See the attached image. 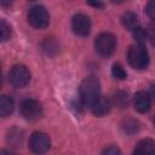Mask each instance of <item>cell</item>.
I'll return each instance as SVG.
<instances>
[{
	"label": "cell",
	"instance_id": "obj_11",
	"mask_svg": "<svg viewBox=\"0 0 155 155\" xmlns=\"http://www.w3.org/2000/svg\"><path fill=\"white\" fill-rule=\"evenodd\" d=\"M110 109H111V102L107 97H99V99L91 107L93 115L99 116V117L107 115L110 111Z\"/></svg>",
	"mask_w": 155,
	"mask_h": 155
},
{
	"label": "cell",
	"instance_id": "obj_23",
	"mask_svg": "<svg viewBox=\"0 0 155 155\" xmlns=\"http://www.w3.org/2000/svg\"><path fill=\"white\" fill-rule=\"evenodd\" d=\"M0 155H15V154H12V153H10V151H7V150L2 149V150L0 151Z\"/></svg>",
	"mask_w": 155,
	"mask_h": 155
},
{
	"label": "cell",
	"instance_id": "obj_10",
	"mask_svg": "<svg viewBox=\"0 0 155 155\" xmlns=\"http://www.w3.org/2000/svg\"><path fill=\"white\" fill-rule=\"evenodd\" d=\"M133 155H155V140L150 138L140 139L133 149Z\"/></svg>",
	"mask_w": 155,
	"mask_h": 155
},
{
	"label": "cell",
	"instance_id": "obj_13",
	"mask_svg": "<svg viewBox=\"0 0 155 155\" xmlns=\"http://www.w3.org/2000/svg\"><path fill=\"white\" fill-rule=\"evenodd\" d=\"M121 22H122L124 27L126 29H130V30H133L134 28L139 27L138 25V17L133 12H125L121 17Z\"/></svg>",
	"mask_w": 155,
	"mask_h": 155
},
{
	"label": "cell",
	"instance_id": "obj_19",
	"mask_svg": "<svg viewBox=\"0 0 155 155\" xmlns=\"http://www.w3.org/2000/svg\"><path fill=\"white\" fill-rule=\"evenodd\" d=\"M145 12L148 17L153 21H155V0H150L145 6Z\"/></svg>",
	"mask_w": 155,
	"mask_h": 155
},
{
	"label": "cell",
	"instance_id": "obj_2",
	"mask_svg": "<svg viewBox=\"0 0 155 155\" xmlns=\"http://www.w3.org/2000/svg\"><path fill=\"white\" fill-rule=\"evenodd\" d=\"M127 61L134 69H145L149 64V53L144 45H132L127 53Z\"/></svg>",
	"mask_w": 155,
	"mask_h": 155
},
{
	"label": "cell",
	"instance_id": "obj_20",
	"mask_svg": "<svg viewBox=\"0 0 155 155\" xmlns=\"http://www.w3.org/2000/svg\"><path fill=\"white\" fill-rule=\"evenodd\" d=\"M102 155H122V153H121V150L117 147L110 145V147H108V148H105L103 150Z\"/></svg>",
	"mask_w": 155,
	"mask_h": 155
},
{
	"label": "cell",
	"instance_id": "obj_1",
	"mask_svg": "<svg viewBox=\"0 0 155 155\" xmlns=\"http://www.w3.org/2000/svg\"><path fill=\"white\" fill-rule=\"evenodd\" d=\"M79 92L82 104L91 108L101 97V82L98 78L93 75L85 78L80 84Z\"/></svg>",
	"mask_w": 155,
	"mask_h": 155
},
{
	"label": "cell",
	"instance_id": "obj_6",
	"mask_svg": "<svg viewBox=\"0 0 155 155\" xmlns=\"http://www.w3.org/2000/svg\"><path fill=\"white\" fill-rule=\"evenodd\" d=\"M21 114L24 116V119L29 121L38 120L42 116V105L36 99H24L21 105Z\"/></svg>",
	"mask_w": 155,
	"mask_h": 155
},
{
	"label": "cell",
	"instance_id": "obj_9",
	"mask_svg": "<svg viewBox=\"0 0 155 155\" xmlns=\"http://www.w3.org/2000/svg\"><path fill=\"white\" fill-rule=\"evenodd\" d=\"M133 103V108L138 113H147L150 109V104H151V99L149 97V93L144 92V91H138L132 99Z\"/></svg>",
	"mask_w": 155,
	"mask_h": 155
},
{
	"label": "cell",
	"instance_id": "obj_15",
	"mask_svg": "<svg viewBox=\"0 0 155 155\" xmlns=\"http://www.w3.org/2000/svg\"><path fill=\"white\" fill-rule=\"evenodd\" d=\"M114 102H115L116 105L124 108L128 103V94L126 92H124V91H117L115 93V96H114Z\"/></svg>",
	"mask_w": 155,
	"mask_h": 155
},
{
	"label": "cell",
	"instance_id": "obj_22",
	"mask_svg": "<svg viewBox=\"0 0 155 155\" xmlns=\"http://www.w3.org/2000/svg\"><path fill=\"white\" fill-rule=\"evenodd\" d=\"M87 5L93 6V7H97V8H98V7H103V6H104V4H103V2H98V1H97V2H96V1H88V2H87Z\"/></svg>",
	"mask_w": 155,
	"mask_h": 155
},
{
	"label": "cell",
	"instance_id": "obj_16",
	"mask_svg": "<svg viewBox=\"0 0 155 155\" xmlns=\"http://www.w3.org/2000/svg\"><path fill=\"white\" fill-rule=\"evenodd\" d=\"M0 36H1V41H6L11 36V27L6 23L5 19L0 21Z\"/></svg>",
	"mask_w": 155,
	"mask_h": 155
},
{
	"label": "cell",
	"instance_id": "obj_5",
	"mask_svg": "<svg viewBox=\"0 0 155 155\" xmlns=\"http://www.w3.org/2000/svg\"><path fill=\"white\" fill-rule=\"evenodd\" d=\"M116 47V39L110 33H102L94 40V48L102 57H109L114 53Z\"/></svg>",
	"mask_w": 155,
	"mask_h": 155
},
{
	"label": "cell",
	"instance_id": "obj_7",
	"mask_svg": "<svg viewBox=\"0 0 155 155\" xmlns=\"http://www.w3.org/2000/svg\"><path fill=\"white\" fill-rule=\"evenodd\" d=\"M51 147L48 136L44 132H34L29 138V150L34 154H45Z\"/></svg>",
	"mask_w": 155,
	"mask_h": 155
},
{
	"label": "cell",
	"instance_id": "obj_24",
	"mask_svg": "<svg viewBox=\"0 0 155 155\" xmlns=\"http://www.w3.org/2000/svg\"><path fill=\"white\" fill-rule=\"evenodd\" d=\"M154 125H155V117H154Z\"/></svg>",
	"mask_w": 155,
	"mask_h": 155
},
{
	"label": "cell",
	"instance_id": "obj_17",
	"mask_svg": "<svg viewBox=\"0 0 155 155\" xmlns=\"http://www.w3.org/2000/svg\"><path fill=\"white\" fill-rule=\"evenodd\" d=\"M122 128L125 130V132H126V133L132 134V133H134V132H137V131H138V122H137L136 120L128 119V120H126V121H125V124L122 125Z\"/></svg>",
	"mask_w": 155,
	"mask_h": 155
},
{
	"label": "cell",
	"instance_id": "obj_12",
	"mask_svg": "<svg viewBox=\"0 0 155 155\" xmlns=\"http://www.w3.org/2000/svg\"><path fill=\"white\" fill-rule=\"evenodd\" d=\"M15 109V103L11 97L8 96H1L0 98V115L2 117H7L12 114Z\"/></svg>",
	"mask_w": 155,
	"mask_h": 155
},
{
	"label": "cell",
	"instance_id": "obj_21",
	"mask_svg": "<svg viewBox=\"0 0 155 155\" xmlns=\"http://www.w3.org/2000/svg\"><path fill=\"white\" fill-rule=\"evenodd\" d=\"M149 97H150V99L155 103V85H153V86L150 87V90H149Z\"/></svg>",
	"mask_w": 155,
	"mask_h": 155
},
{
	"label": "cell",
	"instance_id": "obj_8",
	"mask_svg": "<svg viewBox=\"0 0 155 155\" xmlns=\"http://www.w3.org/2000/svg\"><path fill=\"white\" fill-rule=\"evenodd\" d=\"M71 29L78 36H87L91 31V21L84 13H76L71 18Z\"/></svg>",
	"mask_w": 155,
	"mask_h": 155
},
{
	"label": "cell",
	"instance_id": "obj_14",
	"mask_svg": "<svg viewBox=\"0 0 155 155\" xmlns=\"http://www.w3.org/2000/svg\"><path fill=\"white\" fill-rule=\"evenodd\" d=\"M111 75L116 79V80H125L127 78V73L126 70L124 69V67L119 63H115L113 64L111 67Z\"/></svg>",
	"mask_w": 155,
	"mask_h": 155
},
{
	"label": "cell",
	"instance_id": "obj_4",
	"mask_svg": "<svg viewBox=\"0 0 155 155\" xmlns=\"http://www.w3.org/2000/svg\"><path fill=\"white\" fill-rule=\"evenodd\" d=\"M30 81V71L23 64L13 65L8 71V82L16 88L25 87Z\"/></svg>",
	"mask_w": 155,
	"mask_h": 155
},
{
	"label": "cell",
	"instance_id": "obj_3",
	"mask_svg": "<svg viewBox=\"0 0 155 155\" xmlns=\"http://www.w3.org/2000/svg\"><path fill=\"white\" fill-rule=\"evenodd\" d=\"M27 18L29 24L35 29H45L50 23V15L42 5H35L30 7Z\"/></svg>",
	"mask_w": 155,
	"mask_h": 155
},
{
	"label": "cell",
	"instance_id": "obj_18",
	"mask_svg": "<svg viewBox=\"0 0 155 155\" xmlns=\"http://www.w3.org/2000/svg\"><path fill=\"white\" fill-rule=\"evenodd\" d=\"M132 31H133V36H134L137 44L143 45L144 41L147 40V33H145V30H144L143 28H140V27H137V28H134Z\"/></svg>",
	"mask_w": 155,
	"mask_h": 155
}]
</instances>
